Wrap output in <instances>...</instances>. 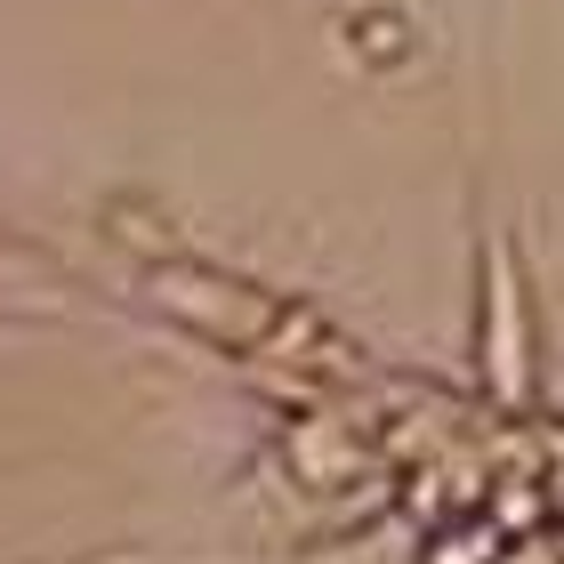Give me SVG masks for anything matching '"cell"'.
I'll list each match as a JSON object with an SVG mask.
<instances>
[{
    "instance_id": "cell-1",
    "label": "cell",
    "mask_w": 564,
    "mask_h": 564,
    "mask_svg": "<svg viewBox=\"0 0 564 564\" xmlns=\"http://www.w3.org/2000/svg\"><path fill=\"white\" fill-rule=\"evenodd\" d=\"M153 299L170 306V315H186L194 330H218V339H259L274 306H259L250 291H235V282H218V274H194V267H177V274H153Z\"/></svg>"
}]
</instances>
